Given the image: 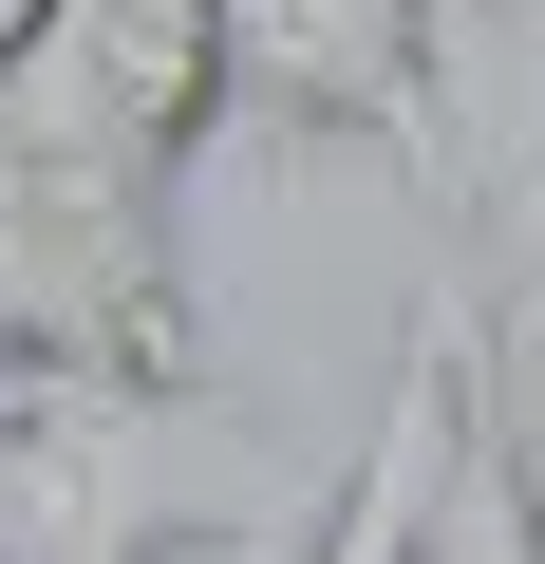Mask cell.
<instances>
[{"mask_svg":"<svg viewBox=\"0 0 545 564\" xmlns=\"http://www.w3.org/2000/svg\"><path fill=\"white\" fill-rule=\"evenodd\" d=\"M39 377L207 395L188 263H170V188H113V170H39V151H0V395H39Z\"/></svg>","mask_w":545,"mask_h":564,"instance_id":"6da1fadb","label":"cell"},{"mask_svg":"<svg viewBox=\"0 0 545 564\" xmlns=\"http://www.w3.org/2000/svg\"><path fill=\"white\" fill-rule=\"evenodd\" d=\"M207 132H226V0H39L0 39V151L39 170L188 188Z\"/></svg>","mask_w":545,"mask_h":564,"instance_id":"7a4b0ae2","label":"cell"},{"mask_svg":"<svg viewBox=\"0 0 545 564\" xmlns=\"http://www.w3.org/2000/svg\"><path fill=\"white\" fill-rule=\"evenodd\" d=\"M244 527L263 508H170V395H113V377L0 395V564H188Z\"/></svg>","mask_w":545,"mask_h":564,"instance_id":"3957f363","label":"cell"},{"mask_svg":"<svg viewBox=\"0 0 545 564\" xmlns=\"http://www.w3.org/2000/svg\"><path fill=\"white\" fill-rule=\"evenodd\" d=\"M433 20L451 0H226V113L302 132V151H395L414 188H451Z\"/></svg>","mask_w":545,"mask_h":564,"instance_id":"277c9868","label":"cell"},{"mask_svg":"<svg viewBox=\"0 0 545 564\" xmlns=\"http://www.w3.org/2000/svg\"><path fill=\"white\" fill-rule=\"evenodd\" d=\"M451 358H470V321L451 302H414V358H395V395H377V433H358V470L320 489V527L283 545V564H414V508H433V452H451Z\"/></svg>","mask_w":545,"mask_h":564,"instance_id":"5b68a950","label":"cell"},{"mask_svg":"<svg viewBox=\"0 0 545 564\" xmlns=\"http://www.w3.org/2000/svg\"><path fill=\"white\" fill-rule=\"evenodd\" d=\"M489 452L545 527V226H508V302H489Z\"/></svg>","mask_w":545,"mask_h":564,"instance_id":"8992f818","label":"cell"},{"mask_svg":"<svg viewBox=\"0 0 545 564\" xmlns=\"http://www.w3.org/2000/svg\"><path fill=\"white\" fill-rule=\"evenodd\" d=\"M414 564H545V527H526V489H508L489 414H451V452H433V508H414Z\"/></svg>","mask_w":545,"mask_h":564,"instance_id":"52a82bcc","label":"cell"},{"mask_svg":"<svg viewBox=\"0 0 545 564\" xmlns=\"http://www.w3.org/2000/svg\"><path fill=\"white\" fill-rule=\"evenodd\" d=\"M508 226H545V170H526V207H508Z\"/></svg>","mask_w":545,"mask_h":564,"instance_id":"ba28073f","label":"cell"},{"mask_svg":"<svg viewBox=\"0 0 545 564\" xmlns=\"http://www.w3.org/2000/svg\"><path fill=\"white\" fill-rule=\"evenodd\" d=\"M20 20H39V0H0V39H20Z\"/></svg>","mask_w":545,"mask_h":564,"instance_id":"9c48e42d","label":"cell"}]
</instances>
